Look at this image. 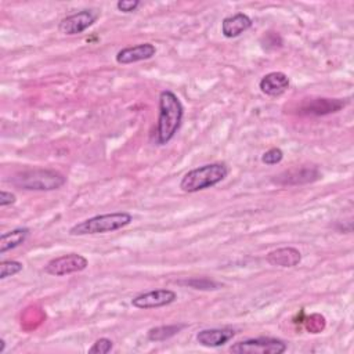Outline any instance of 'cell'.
I'll return each instance as SVG.
<instances>
[{
    "label": "cell",
    "mask_w": 354,
    "mask_h": 354,
    "mask_svg": "<svg viewBox=\"0 0 354 354\" xmlns=\"http://www.w3.org/2000/svg\"><path fill=\"white\" fill-rule=\"evenodd\" d=\"M184 116V106L178 97L170 91L163 90L159 94V113L156 122L155 141L158 145H166L178 131Z\"/></svg>",
    "instance_id": "obj_1"
},
{
    "label": "cell",
    "mask_w": 354,
    "mask_h": 354,
    "mask_svg": "<svg viewBox=\"0 0 354 354\" xmlns=\"http://www.w3.org/2000/svg\"><path fill=\"white\" fill-rule=\"evenodd\" d=\"M131 221H133V216L129 212H112V213L97 214L71 227L69 235L82 236V235L113 232L127 227Z\"/></svg>",
    "instance_id": "obj_2"
},
{
    "label": "cell",
    "mask_w": 354,
    "mask_h": 354,
    "mask_svg": "<svg viewBox=\"0 0 354 354\" xmlns=\"http://www.w3.org/2000/svg\"><path fill=\"white\" fill-rule=\"evenodd\" d=\"M228 173L230 169L225 163H207L187 171L180 181V188L188 194L203 191L221 183L228 176Z\"/></svg>",
    "instance_id": "obj_3"
},
{
    "label": "cell",
    "mask_w": 354,
    "mask_h": 354,
    "mask_svg": "<svg viewBox=\"0 0 354 354\" xmlns=\"http://www.w3.org/2000/svg\"><path fill=\"white\" fill-rule=\"evenodd\" d=\"M10 181L25 191H54L66 183V177L53 169H28L15 173Z\"/></svg>",
    "instance_id": "obj_4"
},
{
    "label": "cell",
    "mask_w": 354,
    "mask_h": 354,
    "mask_svg": "<svg viewBox=\"0 0 354 354\" xmlns=\"http://www.w3.org/2000/svg\"><path fill=\"white\" fill-rule=\"evenodd\" d=\"M288 348L286 343L275 337H254L234 343L230 347L235 354H282Z\"/></svg>",
    "instance_id": "obj_5"
},
{
    "label": "cell",
    "mask_w": 354,
    "mask_h": 354,
    "mask_svg": "<svg viewBox=\"0 0 354 354\" xmlns=\"http://www.w3.org/2000/svg\"><path fill=\"white\" fill-rule=\"evenodd\" d=\"M88 267V261L79 253H68L51 259L44 266V272L54 277H64L73 272H80Z\"/></svg>",
    "instance_id": "obj_6"
},
{
    "label": "cell",
    "mask_w": 354,
    "mask_h": 354,
    "mask_svg": "<svg viewBox=\"0 0 354 354\" xmlns=\"http://www.w3.org/2000/svg\"><path fill=\"white\" fill-rule=\"evenodd\" d=\"M347 101L342 98H306L297 106V113L304 116H325L336 113L346 106Z\"/></svg>",
    "instance_id": "obj_7"
},
{
    "label": "cell",
    "mask_w": 354,
    "mask_h": 354,
    "mask_svg": "<svg viewBox=\"0 0 354 354\" xmlns=\"http://www.w3.org/2000/svg\"><path fill=\"white\" fill-rule=\"evenodd\" d=\"M321 178V171L317 166H296L281 171L272 177V183L277 185H301L314 183Z\"/></svg>",
    "instance_id": "obj_8"
},
{
    "label": "cell",
    "mask_w": 354,
    "mask_h": 354,
    "mask_svg": "<svg viewBox=\"0 0 354 354\" xmlns=\"http://www.w3.org/2000/svg\"><path fill=\"white\" fill-rule=\"evenodd\" d=\"M177 300V293L171 289H153L144 293L137 295L131 299V306L140 310L148 308H159L163 306H169Z\"/></svg>",
    "instance_id": "obj_9"
},
{
    "label": "cell",
    "mask_w": 354,
    "mask_h": 354,
    "mask_svg": "<svg viewBox=\"0 0 354 354\" xmlns=\"http://www.w3.org/2000/svg\"><path fill=\"white\" fill-rule=\"evenodd\" d=\"M97 17V12H94L93 10H80L62 18L58 24V30L68 36L82 33L95 22Z\"/></svg>",
    "instance_id": "obj_10"
},
{
    "label": "cell",
    "mask_w": 354,
    "mask_h": 354,
    "mask_svg": "<svg viewBox=\"0 0 354 354\" xmlns=\"http://www.w3.org/2000/svg\"><path fill=\"white\" fill-rule=\"evenodd\" d=\"M156 54V47L152 43H140L136 46H127L119 50L115 59L120 65H129L140 61L151 59Z\"/></svg>",
    "instance_id": "obj_11"
},
{
    "label": "cell",
    "mask_w": 354,
    "mask_h": 354,
    "mask_svg": "<svg viewBox=\"0 0 354 354\" xmlns=\"http://www.w3.org/2000/svg\"><path fill=\"white\" fill-rule=\"evenodd\" d=\"M290 86L289 77L279 71L270 72L261 77L259 82V88L263 94L268 97H279L282 95Z\"/></svg>",
    "instance_id": "obj_12"
},
{
    "label": "cell",
    "mask_w": 354,
    "mask_h": 354,
    "mask_svg": "<svg viewBox=\"0 0 354 354\" xmlns=\"http://www.w3.org/2000/svg\"><path fill=\"white\" fill-rule=\"evenodd\" d=\"M235 336L231 328H210L196 333V342L203 347H221Z\"/></svg>",
    "instance_id": "obj_13"
},
{
    "label": "cell",
    "mask_w": 354,
    "mask_h": 354,
    "mask_svg": "<svg viewBox=\"0 0 354 354\" xmlns=\"http://www.w3.org/2000/svg\"><path fill=\"white\" fill-rule=\"evenodd\" d=\"M266 259H267L268 264H271V266L290 268V267H296L300 264L301 253L299 249H296L293 246H283V248H278V249L268 252Z\"/></svg>",
    "instance_id": "obj_14"
},
{
    "label": "cell",
    "mask_w": 354,
    "mask_h": 354,
    "mask_svg": "<svg viewBox=\"0 0 354 354\" xmlns=\"http://www.w3.org/2000/svg\"><path fill=\"white\" fill-rule=\"evenodd\" d=\"M253 21L249 15L243 12H236L230 17H225L221 22V35L227 39H234L241 36L243 32L250 29Z\"/></svg>",
    "instance_id": "obj_15"
},
{
    "label": "cell",
    "mask_w": 354,
    "mask_h": 354,
    "mask_svg": "<svg viewBox=\"0 0 354 354\" xmlns=\"http://www.w3.org/2000/svg\"><path fill=\"white\" fill-rule=\"evenodd\" d=\"M28 236H29V228H26V227L14 228L11 231H7V232L1 234V236H0V253L4 254L6 252L21 246L26 241Z\"/></svg>",
    "instance_id": "obj_16"
},
{
    "label": "cell",
    "mask_w": 354,
    "mask_h": 354,
    "mask_svg": "<svg viewBox=\"0 0 354 354\" xmlns=\"http://www.w3.org/2000/svg\"><path fill=\"white\" fill-rule=\"evenodd\" d=\"M183 328H185L184 324H171V325H162L151 328L147 333L148 340L151 342H163L173 336H176Z\"/></svg>",
    "instance_id": "obj_17"
},
{
    "label": "cell",
    "mask_w": 354,
    "mask_h": 354,
    "mask_svg": "<svg viewBox=\"0 0 354 354\" xmlns=\"http://www.w3.org/2000/svg\"><path fill=\"white\" fill-rule=\"evenodd\" d=\"M181 285H187L192 289H198V290H214L220 288V283H217L216 281L206 278V277H194L185 281H180Z\"/></svg>",
    "instance_id": "obj_18"
},
{
    "label": "cell",
    "mask_w": 354,
    "mask_h": 354,
    "mask_svg": "<svg viewBox=\"0 0 354 354\" xmlns=\"http://www.w3.org/2000/svg\"><path fill=\"white\" fill-rule=\"evenodd\" d=\"M24 264L17 260H3L0 263V279H6L8 277H14L21 272Z\"/></svg>",
    "instance_id": "obj_19"
},
{
    "label": "cell",
    "mask_w": 354,
    "mask_h": 354,
    "mask_svg": "<svg viewBox=\"0 0 354 354\" xmlns=\"http://www.w3.org/2000/svg\"><path fill=\"white\" fill-rule=\"evenodd\" d=\"M283 159V152L281 148L278 147H274V148H270L268 151H266L263 155H261V162L264 165H268V166H272V165H278L281 163Z\"/></svg>",
    "instance_id": "obj_20"
},
{
    "label": "cell",
    "mask_w": 354,
    "mask_h": 354,
    "mask_svg": "<svg viewBox=\"0 0 354 354\" xmlns=\"http://www.w3.org/2000/svg\"><path fill=\"white\" fill-rule=\"evenodd\" d=\"M113 348V342L108 337H100L97 339L93 346L88 348V353L91 354H106Z\"/></svg>",
    "instance_id": "obj_21"
},
{
    "label": "cell",
    "mask_w": 354,
    "mask_h": 354,
    "mask_svg": "<svg viewBox=\"0 0 354 354\" xmlns=\"http://www.w3.org/2000/svg\"><path fill=\"white\" fill-rule=\"evenodd\" d=\"M261 43H263V47L267 50L278 48V47H282V37L275 32H268L263 36Z\"/></svg>",
    "instance_id": "obj_22"
},
{
    "label": "cell",
    "mask_w": 354,
    "mask_h": 354,
    "mask_svg": "<svg viewBox=\"0 0 354 354\" xmlns=\"http://www.w3.org/2000/svg\"><path fill=\"white\" fill-rule=\"evenodd\" d=\"M140 1L138 0H119L116 3V8L120 11V12H124V14H129V12H134L138 7H140Z\"/></svg>",
    "instance_id": "obj_23"
},
{
    "label": "cell",
    "mask_w": 354,
    "mask_h": 354,
    "mask_svg": "<svg viewBox=\"0 0 354 354\" xmlns=\"http://www.w3.org/2000/svg\"><path fill=\"white\" fill-rule=\"evenodd\" d=\"M15 201H17L15 194H12V192H10V191H6V189H1V191H0V206H1V207H6V206H8V205H12V203H15Z\"/></svg>",
    "instance_id": "obj_24"
},
{
    "label": "cell",
    "mask_w": 354,
    "mask_h": 354,
    "mask_svg": "<svg viewBox=\"0 0 354 354\" xmlns=\"http://www.w3.org/2000/svg\"><path fill=\"white\" fill-rule=\"evenodd\" d=\"M4 350H6V342H4V339H1L0 340V353H4Z\"/></svg>",
    "instance_id": "obj_25"
}]
</instances>
